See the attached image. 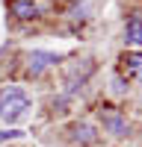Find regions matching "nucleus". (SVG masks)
<instances>
[{
    "instance_id": "nucleus-1",
    "label": "nucleus",
    "mask_w": 142,
    "mask_h": 147,
    "mask_svg": "<svg viewBox=\"0 0 142 147\" xmlns=\"http://www.w3.org/2000/svg\"><path fill=\"white\" fill-rule=\"evenodd\" d=\"M27 109H30V97L24 94L21 88L9 85V88L0 91V118H3V121L15 124V121H21L24 115H27Z\"/></svg>"
},
{
    "instance_id": "nucleus-2",
    "label": "nucleus",
    "mask_w": 142,
    "mask_h": 147,
    "mask_svg": "<svg viewBox=\"0 0 142 147\" xmlns=\"http://www.w3.org/2000/svg\"><path fill=\"white\" fill-rule=\"evenodd\" d=\"M122 71L127 74V77H133V80L142 82V53H139V50L124 53V56H122Z\"/></svg>"
},
{
    "instance_id": "nucleus-3",
    "label": "nucleus",
    "mask_w": 142,
    "mask_h": 147,
    "mask_svg": "<svg viewBox=\"0 0 142 147\" xmlns=\"http://www.w3.org/2000/svg\"><path fill=\"white\" fill-rule=\"evenodd\" d=\"M56 62V56L53 53H42V50H36V53H30V77H39V74L44 71V68H51Z\"/></svg>"
},
{
    "instance_id": "nucleus-4",
    "label": "nucleus",
    "mask_w": 142,
    "mask_h": 147,
    "mask_svg": "<svg viewBox=\"0 0 142 147\" xmlns=\"http://www.w3.org/2000/svg\"><path fill=\"white\" fill-rule=\"evenodd\" d=\"M9 12H12L15 18H21V21H30V18L39 15V6H36L33 0H12V3H9Z\"/></svg>"
},
{
    "instance_id": "nucleus-5",
    "label": "nucleus",
    "mask_w": 142,
    "mask_h": 147,
    "mask_svg": "<svg viewBox=\"0 0 142 147\" xmlns=\"http://www.w3.org/2000/svg\"><path fill=\"white\" fill-rule=\"evenodd\" d=\"M101 118H104V124L110 127L115 136H124V132H127V121L118 115L115 109H110V106H106V109H101Z\"/></svg>"
},
{
    "instance_id": "nucleus-6",
    "label": "nucleus",
    "mask_w": 142,
    "mask_h": 147,
    "mask_svg": "<svg viewBox=\"0 0 142 147\" xmlns=\"http://www.w3.org/2000/svg\"><path fill=\"white\" fill-rule=\"evenodd\" d=\"M124 41L127 44H142V18L133 15L127 21V27H124Z\"/></svg>"
},
{
    "instance_id": "nucleus-7",
    "label": "nucleus",
    "mask_w": 142,
    "mask_h": 147,
    "mask_svg": "<svg viewBox=\"0 0 142 147\" xmlns=\"http://www.w3.org/2000/svg\"><path fill=\"white\" fill-rule=\"evenodd\" d=\"M74 138H83V144H92L95 141V136H92L89 127H74Z\"/></svg>"
},
{
    "instance_id": "nucleus-8",
    "label": "nucleus",
    "mask_w": 142,
    "mask_h": 147,
    "mask_svg": "<svg viewBox=\"0 0 142 147\" xmlns=\"http://www.w3.org/2000/svg\"><path fill=\"white\" fill-rule=\"evenodd\" d=\"M24 132L21 129H9V132H0V141H6V138H21Z\"/></svg>"
}]
</instances>
